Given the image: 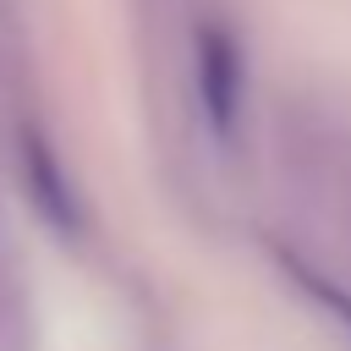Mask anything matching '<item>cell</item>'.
<instances>
[{"mask_svg": "<svg viewBox=\"0 0 351 351\" xmlns=\"http://www.w3.org/2000/svg\"><path fill=\"white\" fill-rule=\"evenodd\" d=\"M27 181H33V197L44 203V214L71 230L77 225V203H71V192H66V181H60V170H55V159H49V148L38 137H27Z\"/></svg>", "mask_w": 351, "mask_h": 351, "instance_id": "obj_2", "label": "cell"}, {"mask_svg": "<svg viewBox=\"0 0 351 351\" xmlns=\"http://www.w3.org/2000/svg\"><path fill=\"white\" fill-rule=\"evenodd\" d=\"M197 88H203V110H208L214 132L230 137L236 104H241V55H236L230 33H219V27L197 33Z\"/></svg>", "mask_w": 351, "mask_h": 351, "instance_id": "obj_1", "label": "cell"}]
</instances>
